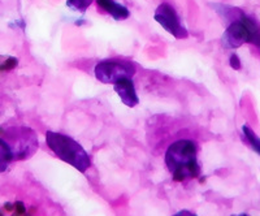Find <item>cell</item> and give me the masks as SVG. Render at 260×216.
<instances>
[{"mask_svg":"<svg viewBox=\"0 0 260 216\" xmlns=\"http://www.w3.org/2000/svg\"><path fill=\"white\" fill-rule=\"evenodd\" d=\"M197 143L190 139H180L172 143L166 152V164L176 181L198 177L199 164Z\"/></svg>","mask_w":260,"mask_h":216,"instance_id":"obj_1","label":"cell"},{"mask_svg":"<svg viewBox=\"0 0 260 216\" xmlns=\"http://www.w3.org/2000/svg\"><path fill=\"white\" fill-rule=\"evenodd\" d=\"M46 141H47L48 147L55 152L59 159L71 164L77 171L86 172L91 166L90 157L85 148L69 136L55 133V132H47Z\"/></svg>","mask_w":260,"mask_h":216,"instance_id":"obj_2","label":"cell"},{"mask_svg":"<svg viewBox=\"0 0 260 216\" xmlns=\"http://www.w3.org/2000/svg\"><path fill=\"white\" fill-rule=\"evenodd\" d=\"M222 46L229 50H234L243 45V43H251L260 48V26L256 21L250 16L242 15L229 24L224 36L221 38Z\"/></svg>","mask_w":260,"mask_h":216,"instance_id":"obj_3","label":"cell"},{"mask_svg":"<svg viewBox=\"0 0 260 216\" xmlns=\"http://www.w3.org/2000/svg\"><path fill=\"white\" fill-rule=\"evenodd\" d=\"M95 77L98 81L107 85H115L122 78H132L136 73V67L133 63L126 60L108 59L99 61L95 67Z\"/></svg>","mask_w":260,"mask_h":216,"instance_id":"obj_4","label":"cell"},{"mask_svg":"<svg viewBox=\"0 0 260 216\" xmlns=\"http://www.w3.org/2000/svg\"><path fill=\"white\" fill-rule=\"evenodd\" d=\"M155 20L157 24L161 25L169 34L177 39L187 38V30L181 22L180 16L177 15L176 9L168 3H162L157 7L155 12Z\"/></svg>","mask_w":260,"mask_h":216,"instance_id":"obj_5","label":"cell"},{"mask_svg":"<svg viewBox=\"0 0 260 216\" xmlns=\"http://www.w3.org/2000/svg\"><path fill=\"white\" fill-rule=\"evenodd\" d=\"M115 91L120 97L122 103L126 107H136L139 103V98L137 95L136 86L132 78H122L113 85Z\"/></svg>","mask_w":260,"mask_h":216,"instance_id":"obj_6","label":"cell"},{"mask_svg":"<svg viewBox=\"0 0 260 216\" xmlns=\"http://www.w3.org/2000/svg\"><path fill=\"white\" fill-rule=\"evenodd\" d=\"M96 3L107 13H110L115 20H126L129 17V11L126 7L116 3L115 0H96Z\"/></svg>","mask_w":260,"mask_h":216,"instance_id":"obj_7","label":"cell"},{"mask_svg":"<svg viewBox=\"0 0 260 216\" xmlns=\"http://www.w3.org/2000/svg\"><path fill=\"white\" fill-rule=\"evenodd\" d=\"M13 158H15V154H13L12 147L3 138H0V172H4L8 168Z\"/></svg>","mask_w":260,"mask_h":216,"instance_id":"obj_8","label":"cell"},{"mask_svg":"<svg viewBox=\"0 0 260 216\" xmlns=\"http://www.w3.org/2000/svg\"><path fill=\"white\" fill-rule=\"evenodd\" d=\"M242 131H243V134H245L246 139H247V142L250 143L251 147L260 155V138L256 136V133H254V131H252L251 128L246 124L243 125Z\"/></svg>","mask_w":260,"mask_h":216,"instance_id":"obj_9","label":"cell"},{"mask_svg":"<svg viewBox=\"0 0 260 216\" xmlns=\"http://www.w3.org/2000/svg\"><path fill=\"white\" fill-rule=\"evenodd\" d=\"M94 0H68L67 4H68L69 8H72L73 11H77V12H85L86 9L91 6V3Z\"/></svg>","mask_w":260,"mask_h":216,"instance_id":"obj_10","label":"cell"},{"mask_svg":"<svg viewBox=\"0 0 260 216\" xmlns=\"http://www.w3.org/2000/svg\"><path fill=\"white\" fill-rule=\"evenodd\" d=\"M229 63H231L232 68L236 69V71L241 69V60H240V57H238V55H237V53H232L231 57H229Z\"/></svg>","mask_w":260,"mask_h":216,"instance_id":"obj_11","label":"cell"},{"mask_svg":"<svg viewBox=\"0 0 260 216\" xmlns=\"http://www.w3.org/2000/svg\"><path fill=\"white\" fill-rule=\"evenodd\" d=\"M173 216H197L194 212L191 211H187V210H182V211H178L177 213H175Z\"/></svg>","mask_w":260,"mask_h":216,"instance_id":"obj_12","label":"cell"},{"mask_svg":"<svg viewBox=\"0 0 260 216\" xmlns=\"http://www.w3.org/2000/svg\"><path fill=\"white\" fill-rule=\"evenodd\" d=\"M233 216H248V215H246V213H240V215H233Z\"/></svg>","mask_w":260,"mask_h":216,"instance_id":"obj_13","label":"cell"}]
</instances>
